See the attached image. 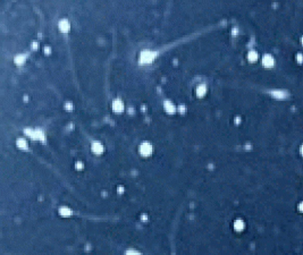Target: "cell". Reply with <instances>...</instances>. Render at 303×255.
<instances>
[{"instance_id": "obj_1", "label": "cell", "mask_w": 303, "mask_h": 255, "mask_svg": "<svg viewBox=\"0 0 303 255\" xmlns=\"http://www.w3.org/2000/svg\"><path fill=\"white\" fill-rule=\"evenodd\" d=\"M154 57H156V53L150 52V51H145V52H143L141 56V63H145V64L151 63Z\"/></svg>"}, {"instance_id": "obj_3", "label": "cell", "mask_w": 303, "mask_h": 255, "mask_svg": "<svg viewBox=\"0 0 303 255\" xmlns=\"http://www.w3.org/2000/svg\"><path fill=\"white\" fill-rule=\"evenodd\" d=\"M59 27L61 29V31H65V32H67L68 29H69V24H68L66 21H61L60 23H59Z\"/></svg>"}, {"instance_id": "obj_2", "label": "cell", "mask_w": 303, "mask_h": 255, "mask_svg": "<svg viewBox=\"0 0 303 255\" xmlns=\"http://www.w3.org/2000/svg\"><path fill=\"white\" fill-rule=\"evenodd\" d=\"M114 110H116V111H121L123 110V103L119 101V100H116L114 102Z\"/></svg>"}]
</instances>
